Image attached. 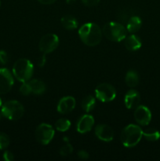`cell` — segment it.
I'll list each match as a JSON object with an SVG mask.
<instances>
[{
    "mask_svg": "<svg viewBox=\"0 0 160 161\" xmlns=\"http://www.w3.org/2000/svg\"><path fill=\"white\" fill-rule=\"evenodd\" d=\"M24 113L23 105L15 100L8 101L2 106V114L10 120H17L20 119Z\"/></svg>",
    "mask_w": 160,
    "mask_h": 161,
    "instance_id": "obj_5",
    "label": "cell"
},
{
    "mask_svg": "<svg viewBox=\"0 0 160 161\" xmlns=\"http://www.w3.org/2000/svg\"><path fill=\"white\" fill-rule=\"evenodd\" d=\"M143 137V130L141 127L134 124H130L124 127L121 133V142L125 147L136 146Z\"/></svg>",
    "mask_w": 160,
    "mask_h": 161,
    "instance_id": "obj_2",
    "label": "cell"
},
{
    "mask_svg": "<svg viewBox=\"0 0 160 161\" xmlns=\"http://www.w3.org/2000/svg\"><path fill=\"white\" fill-rule=\"evenodd\" d=\"M20 92L22 95H29L30 94H32L31 93V86H30V84L28 82H24L23 83V84L20 86Z\"/></svg>",
    "mask_w": 160,
    "mask_h": 161,
    "instance_id": "obj_25",
    "label": "cell"
},
{
    "mask_svg": "<svg viewBox=\"0 0 160 161\" xmlns=\"http://www.w3.org/2000/svg\"><path fill=\"white\" fill-rule=\"evenodd\" d=\"M3 159L6 161H13L14 160V156L9 151H6V152L3 153Z\"/></svg>",
    "mask_w": 160,
    "mask_h": 161,
    "instance_id": "obj_28",
    "label": "cell"
},
{
    "mask_svg": "<svg viewBox=\"0 0 160 161\" xmlns=\"http://www.w3.org/2000/svg\"><path fill=\"white\" fill-rule=\"evenodd\" d=\"M72 151H73V147H72V145L67 142L62 148H61V149H60V154H61V156H62V157H66V156H68L69 154L72 153Z\"/></svg>",
    "mask_w": 160,
    "mask_h": 161,
    "instance_id": "obj_24",
    "label": "cell"
},
{
    "mask_svg": "<svg viewBox=\"0 0 160 161\" xmlns=\"http://www.w3.org/2000/svg\"><path fill=\"white\" fill-rule=\"evenodd\" d=\"M59 45V39L57 36L52 33L45 35L41 38L39 43V50L43 53H49L56 50Z\"/></svg>",
    "mask_w": 160,
    "mask_h": 161,
    "instance_id": "obj_8",
    "label": "cell"
},
{
    "mask_svg": "<svg viewBox=\"0 0 160 161\" xmlns=\"http://www.w3.org/2000/svg\"><path fill=\"white\" fill-rule=\"evenodd\" d=\"M75 1H76V0H66V3H67V4H72V3H75Z\"/></svg>",
    "mask_w": 160,
    "mask_h": 161,
    "instance_id": "obj_32",
    "label": "cell"
},
{
    "mask_svg": "<svg viewBox=\"0 0 160 161\" xmlns=\"http://www.w3.org/2000/svg\"><path fill=\"white\" fill-rule=\"evenodd\" d=\"M45 63V53H43V54L39 58V61H38V64H39V67H43Z\"/></svg>",
    "mask_w": 160,
    "mask_h": 161,
    "instance_id": "obj_30",
    "label": "cell"
},
{
    "mask_svg": "<svg viewBox=\"0 0 160 161\" xmlns=\"http://www.w3.org/2000/svg\"><path fill=\"white\" fill-rule=\"evenodd\" d=\"M9 138L6 134L0 133V149H4L9 146Z\"/></svg>",
    "mask_w": 160,
    "mask_h": 161,
    "instance_id": "obj_23",
    "label": "cell"
},
{
    "mask_svg": "<svg viewBox=\"0 0 160 161\" xmlns=\"http://www.w3.org/2000/svg\"><path fill=\"white\" fill-rule=\"evenodd\" d=\"M124 45L125 47L128 50L130 51H135V50H139L141 47V40L138 36L135 35H130L129 36H125V40H124Z\"/></svg>",
    "mask_w": 160,
    "mask_h": 161,
    "instance_id": "obj_15",
    "label": "cell"
},
{
    "mask_svg": "<svg viewBox=\"0 0 160 161\" xmlns=\"http://www.w3.org/2000/svg\"><path fill=\"white\" fill-rule=\"evenodd\" d=\"M143 137L145 139H147V141L155 142L159 139L160 133L156 129L149 128L144 130V131H143Z\"/></svg>",
    "mask_w": 160,
    "mask_h": 161,
    "instance_id": "obj_21",
    "label": "cell"
},
{
    "mask_svg": "<svg viewBox=\"0 0 160 161\" xmlns=\"http://www.w3.org/2000/svg\"><path fill=\"white\" fill-rule=\"evenodd\" d=\"M127 30L122 24L117 22H108L104 26L102 33L109 40L120 42L126 36Z\"/></svg>",
    "mask_w": 160,
    "mask_h": 161,
    "instance_id": "obj_4",
    "label": "cell"
},
{
    "mask_svg": "<svg viewBox=\"0 0 160 161\" xmlns=\"http://www.w3.org/2000/svg\"><path fill=\"white\" fill-rule=\"evenodd\" d=\"M95 135L99 139L106 142L112 141L114 138V131L107 124H98L95 128Z\"/></svg>",
    "mask_w": 160,
    "mask_h": 161,
    "instance_id": "obj_11",
    "label": "cell"
},
{
    "mask_svg": "<svg viewBox=\"0 0 160 161\" xmlns=\"http://www.w3.org/2000/svg\"><path fill=\"white\" fill-rule=\"evenodd\" d=\"M75 99L72 96L64 97L59 101L57 105L58 113L61 114H67L71 113L75 107Z\"/></svg>",
    "mask_w": 160,
    "mask_h": 161,
    "instance_id": "obj_12",
    "label": "cell"
},
{
    "mask_svg": "<svg viewBox=\"0 0 160 161\" xmlns=\"http://www.w3.org/2000/svg\"><path fill=\"white\" fill-rule=\"evenodd\" d=\"M33 72L32 63L26 58L17 60L13 66V74L17 80L22 83L28 82L32 76Z\"/></svg>",
    "mask_w": 160,
    "mask_h": 161,
    "instance_id": "obj_3",
    "label": "cell"
},
{
    "mask_svg": "<svg viewBox=\"0 0 160 161\" xmlns=\"http://www.w3.org/2000/svg\"><path fill=\"white\" fill-rule=\"evenodd\" d=\"M78 157L82 160H86L89 158V153L85 150H80L78 153Z\"/></svg>",
    "mask_w": 160,
    "mask_h": 161,
    "instance_id": "obj_29",
    "label": "cell"
},
{
    "mask_svg": "<svg viewBox=\"0 0 160 161\" xmlns=\"http://www.w3.org/2000/svg\"><path fill=\"white\" fill-rule=\"evenodd\" d=\"M61 22L62 26L64 27L65 29L67 30L75 29V28H77V27H78V22H77L76 19L70 15H67L63 17L62 18H61Z\"/></svg>",
    "mask_w": 160,
    "mask_h": 161,
    "instance_id": "obj_18",
    "label": "cell"
},
{
    "mask_svg": "<svg viewBox=\"0 0 160 161\" xmlns=\"http://www.w3.org/2000/svg\"><path fill=\"white\" fill-rule=\"evenodd\" d=\"M134 119L141 126H147L152 119V113L144 105H138L134 112Z\"/></svg>",
    "mask_w": 160,
    "mask_h": 161,
    "instance_id": "obj_10",
    "label": "cell"
},
{
    "mask_svg": "<svg viewBox=\"0 0 160 161\" xmlns=\"http://www.w3.org/2000/svg\"><path fill=\"white\" fill-rule=\"evenodd\" d=\"M94 119L91 115H83L77 123V130L81 134L89 132L92 129Z\"/></svg>",
    "mask_w": 160,
    "mask_h": 161,
    "instance_id": "obj_13",
    "label": "cell"
},
{
    "mask_svg": "<svg viewBox=\"0 0 160 161\" xmlns=\"http://www.w3.org/2000/svg\"><path fill=\"white\" fill-rule=\"evenodd\" d=\"M54 136V130L51 125L41 124L35 130V138L41 145H47L52 141Z\"/></svg>",
    "mask_w": 160,
    "mask_h": 161,
    "instance_id": "obj_7",
    "label": "cell"
},
{
    "mask_svg": "<svg viewBox=\"0 0 160 161\" xmlns=\"http://www.w3.org/2000/svg\"><path fill=\"white\" fill-rule=\"evenodd\" d=\"M95 95L100 102H109L115 98L116 91L109 83H100L96 87Z\"/></svg>",
    "mask_w": 160,
    "mask_h": 161,
    "instance_id": "obj_6",
    "label": "cell"
},
{
    "mask_svg": "<svg viewBox=\"0 0 160 161\" xmlns=\"http://www.w3.org/2000/svg\"><path fill=\"white\" fill-rule=\"evenodd\" d=\"M71 127V122L67 119H64V118H61V119H57L55 123V127H56V130L58 131L61 132H64L67 131Z\"/></svg>",
    "mask_w": 160,
    "mask_h": 161,
    "instance_id": "obj_22",
    "label": "cell"
},
{
    "mask_svg": "<svg viewBox=\"0 0 160 161\" xmlns=\"http://www.w3.org/2000/svg\"><path fill=\"white\" fill-rule=\"evenodd\" d=\"M28 83H29L30 86H31L32 94L39 95V94H42L45 93L46 88H45V84L42 80H32L28 82Z\"/></svg>",
    "mask_w": 160,
    "mask_h": 161,
    "instance_id": "obj_17",
    "label": "cell"
},
{
    "mask_svg": "<svg viewBox=\"0 0 160 161\" xmlns=\"http://www.w3.org/2000/svg\"><path fill=\"white\" fill-rule=\"evenodd\" d=\"M141 20L139 17L133 16L130 17L126 23V30L130 33H135L140 30L141 27Z\"/></svg>",
    "mask_w": 160,
    "mask_h": 161,
    "instance_id": "obj_16",
    "label": "cell"
},
{
    "mask_svg": "<svg viewBox=\"0 0 160 161\" xmlns=\"http://www.w3.org/2000/svg\"><path fill=\"white\" fill-rule=\"evenodd\" d=\"M78 35L83 43L89 47H95L101 41L103 33L97 24L86 23L78 29Z\"/></svg>",
    "mask_w": 160,
    "mask_h": 161,
    "instance_id": "obj_1",
    "label": "cell"
},
{
    "mask_svg": "<svg viewBox=\"0 0 160 161\" xmlns=\"http://www.w3.org/2000/svg\"><path fill=\"white\" fill-rule=\"evenodd\" d=\"M0 120H1V114H0Z\"/></svg>",
    "mask_w": 160,
    "mask_h": 161,
    "instance_id": "obj_34",
    "label": "cell"
},
{
    "mask_svg": "<svg viewBox=\"0 0 160 161\" xmlns=\"http://www.w3.org/2000/svg\"><path fill=\"white\" fill-rule=\"evenodd\" d=\"M8 62V55L4 50H0V64H6Z\"/></svg>",
    "mask_w": 160,
    "mask_h": 161,
    "instance_id": "obj_26",
    "label": "cell"
},
{
    "mask_svg": "<svg viewBox=\"0 0 160 161\" xmlns=\"http://www.w3.org/2000/svg\"><path fill=\"white\" fill-rule=\"evenodd\" d=\"M125 84L130 87H135L139 83V75L133 70L129 71L125 77Z\"/></svg>",
    "mask_w": 160,
    "mask_h": 161,
    "instance_id": "obj_19",
    "label": "cell"
},
{
    "mask_svg": "<svg viewBox=\"0 0 160 161\" xmlns=\"http://www.w3.org/2000/svg\"><path fill=\"white\" fill-rule=\"evenodd\" d=\"M96 105V101L93 96L87 95L82 101V108L86 113H89L93 109Z\"/></svg>",
    "mask_w": 160,
    "mask_h": 161,
    "instance_id": "obj_20",
    "label": "cell"
},
{
    "mask_svg": "<svg viewBox=\"0 0 160 161\" xmlns=\"http://www.w3.org/2000/svg\"><path fill=\"white\" fill-rule=\"evenodd\" d=\"M13 85V77L8 69H0V94L9 92Z\"/></svg>",
    "mask_w": 160,
    "mask_h": 161,
    "instance_id": "obj_9",
    "label": "cell"
},
{
    "mask_svg": "<svg viewBox=\"0 0 160 161\" xmlns=\"http://www.w3.org/2000/svg\"><path fill=\"white\" fill-rule=\"evenodd\" d=\"M81 1L85 6H89V7L97 6L100 3V0H81Z\"/></svg>",
    "mask_w": 160,
    "mask_h": 161,
    "instance_id": "obj_27",
    "label": "cell"
},
{
    "mask_svg": "<svg viewBox=\"0 0 160 161\" xmlns=\"http://www.w3.org/2000/svg\"><path fill=\"white\" fill-rule=\"evenodd\" d=\"M2 106V100H1V98H0V107Z\"/></svg>",
    "mask_w": 160,
    "mask_h": 161,
    "instance_id": "obj_33",
    "label": "cell"
},
{
    "mask_svg": "<svg viewBox=\"0 0 160 161\" xmlns=\"http://www.w3.org/2000/svg\"><path fill=\"white\" fill-rule=\"evenodd\" d=\"M39 3H40L41 4H43V5H50V4H53L56 0H37Z\"/></svg>",
    "mask_w": 160,
    "mask_h": 161,
    "instance_id": "obj_31",
    "label": "cell"
},
{
    "mask_svg": "<svg viewBox=\"0 0 160 161\" xmlns=\"http://www.w3.org/2000/svg\"><path fill=\"white\" fill-rule=\"evenodd\" d=\"M141 102V96L135 90H130L127 91L124 97L125 105L128 109L136 108Z\"/></svg>",
    "mask_w": 160,
    "mask_h": 161,
    "instance_id": "obj_14",
    "label": "cell"
}]
</instances>
